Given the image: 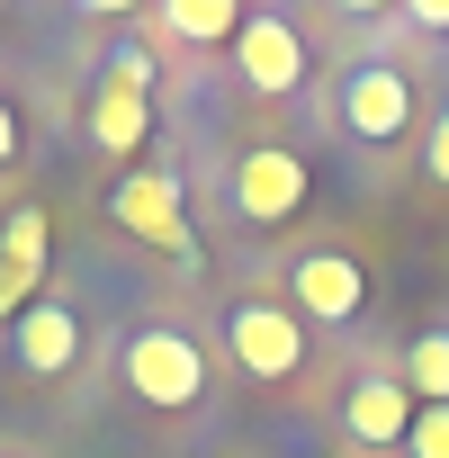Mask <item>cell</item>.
Segmentation results:
<instances>
[{
	"label": "cell",
	"mask_w": 449,
	"mask_h": 458,
	"mask_svg": "<svg viewBox=\"0 0 449 458\" xmlns=\"http://www.w3.org/2000/svg\"><path fill=\"white\" fill-rule=\"evenodd\" d=\"M117 386L144 404V413H198L207 386H216V360L180 333V324H135L117 342Z\"/></svg>",
	"instance_id": "6da1fadb"
},
{
	"label": "cell",
	"mask_w": 449,
	"mask_h": 458,
	"mask_svg": "<svg viewBox=\"0 0 449 458\" xmlns=\"http://www.w3.org/2000/svg\"><path fill=\"white\" fill-rule=\"evenodd\" d=\"M224 360L261 386H288L306 369V315L288 297H234L224 306Z\"/></svg>",
	"instance_id": "7a4b0ae2"
},
{
	"label": "cell",
	"mask_w": 449,
	"mask_h": 458,
	"mask_svg": "<svg viewBox=\"0 0 449 458\" xmlns=\"http://www.w3.org/2000/svg\"><path fill=\"white\" fill-rule=\"evenodd\" d=\"M224 189H234V216L270 234V225H297V216H306L315 171H306V153H297V144H243V153H234V171H224Z\"/></svg>",
	"instance_id": "3957f363"
},
{
	"label": "cell",
	"mask_w": 449,
	"mask_h": 458,
	"mask_svg": "<svg viewBox=\"0 0 449 458\" xmlns=\"http://www.w3.org/2000/svg\"><path fill=\"white\" fill-rule=\"evenodd\" d=\"M333 117H342V135H351V144H369V153L404 144V135H413V72H404V64H386V55L351 64V72H342Z\"/></svg>",
	"instance_id": "277c9868"
},
{
	"label": "cell",
	"mask_w": 449,
	"mask_h": 458,
	"mask_svg": "<svg viewBox=\"0 0 449 458\" xmlns=\"http://www.w3.org/2000/svg\"><path fill=\"white\" fill-rule=\"evenodd\" d=\"M108 216H117V234H135V243H153V252H171V261H198L180 171H126V180L108 189Z\"/></svg>",
	"instance_id": "5b68a950"
},
{
	"label": "cell",
	"mask_w": 449,
	"mask_h": 458,
	"mask_svg": "<svg viewBox=\"0 0 449 458\" xmlns=\"http://www.w3.org/2000/svg\"><path fill=\"white\" fill-rule=\"evenodd\" d=\"M234 72H243V90H261V99H297V90H306V28H297L288 10H243Z\"/></svg>",
	"instance_id": "8992f818"
},
{
	"label": "cell",
	"mask_w": 449,
	"mask_h": 458,
	"mask_svg": "<svg viewBox=\"0 0 449 458\" xmlns=\"http://www.w3.org/2000/svg\"><path fill=\"white\" fill-rule=\"evenodd\" d=\"M288 306H297L306 324H360V306H369V270H360L342 243H315V252L288 261Z\"/></svg>",
	"instance_id": "52a82bcc"
},
{
	"label": "cell",
	"mask_w": 449,
	"mask_h": 458,
	"mask_svg": "<svg viewBox=\"0 0 449 458\" xmlns=\"http://www.w3.org/2000/svg\"><path fill=\"white\" fill-rule=\"evenodd\" d=\"M46 252H55V225L46 207H10V225H0V324H19L46 288Z\"/></svg>",
	"instance_id": "ba28073f"
},
{
	"label": "cell",
	"mask_w": 449,
	"mask_h": 458,
	"mask_svg": "<svg viewBox=\"0 0 449 458\" xmlns=\"http://www.w3.org/2000/svg\"><path fill=\"white\" fill-rule=\"evenodd\" d=\"M342 431H351L360 449H404V431H413V395H404V377H395V369L351 377V386H342Z\"/></svg>",
	"instance_id": "9c48e42d"
},
{
	"label": "cell",
	"mask_w": 449,
	"mask_h": 458,
	"mask_svg": "<svg viewBox=\"0 0 449 458\" xmlns=\"http://www.w3.org/2000/svg\"><path fill=\"white\" fill-rule=\"evenodd\" d=\"M10 360H19L28 377H64V369L81 360V315H72L64 297H37V306L10 324Z\"/></svg>",
	"instance_id": "30bf717a"
},
{
	"label": "cell",
	"mask_w": 449,
	"mask_h": 458,
	"mask_svg": "<svg viewBox=\"0 0 449 458\" xmlns=\"http://www.w3.org/2000/svg\"><path fill=\"white\" fill-rule=\"evenodd\" d=\"M81 126H90V153H108V162H135V153L153 144V99H144V90H117V81H90V108H81Z\"/></svg>",
	"instance_id": "8fae6325"
},
{
	"label": "cell",
	"mask_w": 449,
	"mask_h": 458,
	"mask_svg": "<svg viewBox=\"0 0 449 458\" xmlns=\"http://www.w3.org/2000/svg\"><path fill=\"white\" fill-rule=\"evenodd\" d=\"M153 37H180V46H234V37H243V10H234V0H162V10H153Z\"/></svg>",
	"instance_id": "7c38bea8"
},
{
	"label": "cell",
	"mask_w": 449,
	"mask_h": 458,
	"mask_svg": "<svg viewBox=\"0 0 449 458\" xmlns=\"http://www.w3.org/2000/svg\"><path fill=\"white\" fill-rule=\"evenodd\" d=\"M404 395L413 404H449V324H431V333H413V351H404Z\"/></svg>",
	"instance_id": "4fadbf2b"
},
{
	"label": "cell",
	"mask_w": 449,
	"mask_h": 458,
	"mask_svg": "<svg viewBox=\"0 0 449 458\" xmlns=\"http://www.w3.org/2000/svg\"><path fill=\"white\" fill-rule=\"evenodd\" d=\"M99 81H117V90H144L153 99V81H162V64H153V46H108V64H99Z\"/></svg>",
	"instance_id": "5bb4252c"
},
{
	"label": "cell",
	"mask_w": 449,
	"mask_h": 458,
	"mask_svg": "<svg viewBox=\"0 0 449 458\" xmlns=\"http://www.w3.org/2000/svg\"><path fill=\"white\" fill-rule=\"evenodd\" d=\"M404 458H449V404H413V431H404Z\"/></svg>",
	"instance_id": "9a60e30c"
},
{
	"label": "cell",
	"mask_w": 449,
	"mask_h": 458,
	"mask_svg": "<svg viewBox=\"0 0 449 458\" xmlns=\"http://www.w3.org/2000/svg\"><path fill=\"white\" fill-rule=\"evenodd\" d=\"M422 171L449 189V99H440V108H431V126H422Z\"/></svg>",
	"instance_id": "2e32d148"
},
{
	"label": "cell",
	"mask_w": 449,
	"mask_h": 458,
	"mask_svg": "<svg viewBox=\"0 0 449 458\" xmlns=\"http://www.w3.org/2000/svg\"><path fill=\"white\" fill-rule=\"evenodd\" d=\"M19 153H28V108H19L10 90H0V171H10Z\"/></svg>",
	"instance_id": "e0dca14e"
},
{
	"label": "cell",
	"mask_w": 449,
	"mask_h": 458,
	"mask_svg": "<svg viewBox=\"0 0 449 458\" xmlns=\"http://www.w3.org/2000/svg\"><path fill=\"white\" fill-rule=\"evenodd\" d=\"M404 19H413L422 37H449V0H404Z\"/></svg>",
	"instance_id": "ac0fdd59"
}]
</instances>
